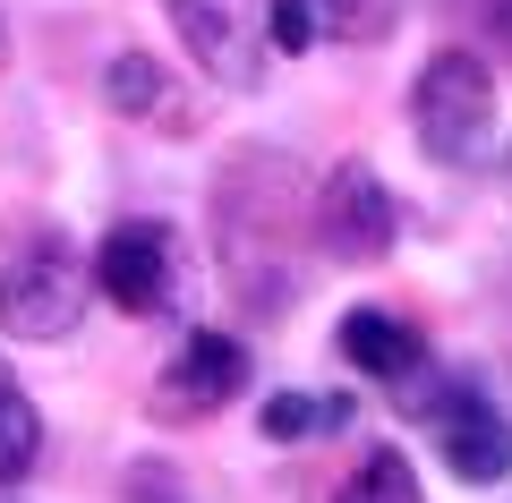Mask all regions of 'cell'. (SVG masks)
<instances>
[{
    "label": "cell",
    "instance_id": "cell-1",
    "mask_svg": "<svg viewBox=\"0 0 512 503\" xmlns=\"http://www.w3.org/2000/svg\"><path fill=\"white\" fill-rule=\"evenodd\" d=\"M86 256L52 222H9L0 231V333L18 342H69L86 316Z\"/></svg>",
    "mask_w": 512,
    "mask_h": 503
},
{
    "label": "cell",
    "instance_id": "cell-2",
    "mask_svg": "<svg viewBox=\"0 0 512 503\" xmlns=\"http://www.w3.org/2000/svg\"><path fill=\"white\" fill-rule=\"evenodd\" d=\"M410 128L444 171H478L495 154V77L478 52H436L410 86Z\"/></svg>",
    "mask_w": 512,
    "mask_h": 503
},
{
    "label": "cell",
    "instance_id": "cell-3",
    "mask_svg": "<svg viewBox=\"0 0 512 503\" xmlns=\"http://www.w3.org/2000/svg\"><path fill=\"white\" fill-rule=\"evenodd\" d=\"M94 290H103L120 316H171L180 290H188L171 222H111L103 248H94Z\"/></svg>",
    "mask_w": 512,
    "mask_h": 503
},
{
    "label": "cell",
    "instance_id": "cell-4",
    "mask_svg": "<svg viewBox=\"0 0 512 503\" xmlns=\"http://www.w3.org/2000/svg\"><path fill=\"white\" fill-rule=\"evenodd\" d=\"M427 427H436V452H444L453 478H470V486L512 478V418L495 410L487 384H470V376L436 384V393H427Z\"/></svg>",
    "mask_w": 512,
    "mask_h": 503
},
{
    "label": "cell",
    "instance_id": "cell-5",
    "mask_svg": "<svg viewBox=\"0 0 512 503\" xmlns=\"http://www.w3.org/2000/svg\"><path fill=\"white\" fill-rule=\"evenodd\" d=\"M171 9V26H180V43H188V60H197L214 86H231V94H248L256 77H265V9L256 0H163Z\"/></svg>",
    "mask_w": 512,
    "mask_h": 503
},
{
    "label": "cell",
    "instance_id": "cell-6",
    "mask_svg": "<svg viewBox=\"0 0 512 503\" xmlns=\"http://www.w3.org/2000/svg\"><path fill=\"white\" fill-rule=\"evenodd\" d=\"M316 239H325L333 265H384L393 239H402V205L367 162H342L325 180V197H316Z\"/></svg>",
    "mask_w": 512,
    "mask_h": 503
},
{
    "label": "cell",
    "instance_id": "cell-7",
    "mask_svg": "<svg viewBox=\"0 0 512 503\" xmlns=\"http://www.w3.org/2000/svg\"><path fill=\"white\" fill-rule=\"evenodd\" d=\"M248 376H256L248 342H231V333H188V342L171 350V367H163V384H154V401H163L171 418H205V410H222V401L248 393Z\"/></svg>",
    "mask_w": 512,
    "mask_h": 503
},
{
    "label": "cell",
    "instance_id": "cell-8",
    "mask_svg": "<svg viewBox=\"0 0 512 503\" xmlns=\"http://www.w3.org/2000/svg\"><path fill=\"white\" fill-rule=\"evenodd\" d=\"M333 342H342V359L359 367V376H376V384H410L419 376V333H410L402 316H384V307H350Z\"/></svg>",
    "mask_w": 512,
    "mask_h": 503
},
{
    "label": "cell",
    "instance_id": "cell-9",
    "mask_svg": "<svg viewBox=\"0 0 512 503\" xmlns=\"http://www.w3.org/2000/svg\"><path fill=\"white\" fill-rule=\"evenodd\" d=\"M43 461V410L9 367H0V486H26Z\"/></svg>",
    "mask_w": 512,
    "mask_h": 503
},
{
    "label": "cell",
    "instance_id": "cell-10",
    "mask_svg": "<svg viewBox=\"0 0 512 503\" xmlns=\"http://www.w3.org/2000/svg\"><path fill=\"white\" fill-rule=\"evenodd\" d=\"M333 503H427V486H419V469H410L402 444H376V452H359V469L342 478Z\"/></svg>",
    "mask_w": 512,
    "mask_h": 503
},
{
    "label": "cell",
    "instance_id": "cell-11",
    "mask_svg": "<svg viewBox=\"0 0 512 503\" xmlns=\"http://www.w3.org/2000/svg\"><path fill=\"white\" fill-rule=\"evenodd\" d=\"M103 94H111V111H128V120H171V77L154 69L146 52H120V60H111Z\"/></svg>",
    "mask_w": 512,
    "mask_h": 503
},
{
    "label": "cell",
    "instance_id": "cell-12",
    "mask_svg": "<svg viewBox=\"0 0 512 503\" xmlns=\"http://www.w3.org/2000/svg\"><path fill=\"white\" fill-rule=\"evenodd\" d=\"M325 418H342V410L316 401V393H274L265 401V435H274V444H299V435H316Z\"/></svg>",
    "mask_w": 512,
    "mask_h": 503
},
{
    "label": "cell",
    "instance_id": "cell-13",
    "mask_svg": "<svg viewBox=\"0 0 512 503\" xmlns=\"http://www.w3.org/2000/svg\"><path fill=\"white\" fill-rule=\"evenodd\" d=\"M265 43L274 52H308L316 43V0H274L265 9Z\"/></svg>",
    "mask_w": 512,
    "mask_h": 503
},
{
    "label": "cell",
    "instance_id": "cell-14",
    "mask_svg": "<svg viewBox=\"0 0 512 503\" xmlns=\"http://www.w3.org/2000/svg\"><path fill=\"white\" fill-rule=\"evenodd\" d=\"M171 469H128V503H171Z\"/></svg>",
    "mask_w": 512,
    "mask_h": 503
},
{
    "label": "cell",
    "instance_id": "cell-15",
    "mask_svg": "<svg viewBox=\"0 0 512 503\" xmlns=\"http://www.w3.org/2000/svg\"><path fill=\"white\" fill-rule=\"evenodd\" d=\"M478 18H487V35H495V52L512 60V0H478Z\"/></svg>",
    "mask_w": 512,
    "mask_h": 503
},
{
    "label": "cell",
    "instance_id": "cell-16",
    "mask_svg": "<svg viewBox=\"0 0 512 503\" xmlns=\"http://www.w3.org/2000/svg\"><path fill=\"white\" fill-rule=\"evenodd\" d=\"M504 197H512V154H504Z\"/></svg>",
    "mask_w": 512,
    "mask_h": 503
}]
</instances>
